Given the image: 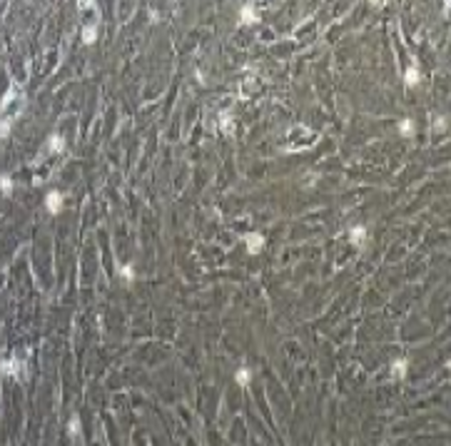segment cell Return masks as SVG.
Masks as SVG:
<instances>
[{"label":"cell","mask_w":451,"mask_h":446,"mask_svg":"<svg viewBox=\"0 0 451 446\" xmlns=\"http://www.w3.org/2000/svg\"><path fill=\"white\" fill-rule=\"evenodd\" d=\"M0 374L10 376V379H28V374H25V359H20L18 354H10L8 359L0 362Z\"/></svg>","instance_id":"6da1fadb"},{"label":"cell","mask_w":451,"mask_h":446,"mask_svg":"<svg viewBox=\"0 0 451 446\" xmlns=\"http://www.w3.org/2000/svg\"><path fill=\"white\" fill-rule=\"evenodd\" d=\"M45 207H48V212L50 214L60 212V207H62V192H57V190L48 192V197H45Z\"/></svg>","instance_id":"7a4b0ae2"},{"label":"cell","mask_w":451,"mask_h":446,"mask_svg":"<svg viewBox=\"0 0 451 446\" xmlns=\"http://www.w3.org/2000/svg\"><path fill=\"white\" fill-rule=\"evenodd\" d=\"M245 242H247V250H249V254H260V250L264 247L262 234H257V232H247L245 234Z\"/></svg>","instance_id":"3957f363"},{"label":"cell","mask_w":451,"mask_h":446,"mask_svg":"<svg viewBox=\"0 0 451 446\" xmlns=\"http://www.w3.org/2000/svg\"><path fill=\"white\" fill-rule=\"evenodd\" d=\"M406 367H409V362L406 359H396L394 364H392V379H404L406 376Z\"/></svg>","instance_id":"277c9868"},{"label":"cell","mask_w":451,"mask_h":446,"mask_svg":"<svg viewBox=\"0 0 451 446\" xmlns=\"http://www.w3.org/2000/svg\"><path fill=\"white\" fill-rule=\"evenodd\" d=\"M240 20H242V23H257V13H254V5H249V3H247L245 8H242V13H240Z\"/></svg>","instance_id":"5b68a950"},{"label":"cell","mask_w":451,"mask_h":446,"mask_svg":"<svg viewBox=\"0 0 451 446\" xmlns=\"http://www.w3.org/2000/svg\"><path fill=\"white\" fill-rule=\"evenodd\" d=\"M404 80H406V85H409V87H414V85H416V82L421 80V75H419V68H416V65H412V68L406 70Z\"/></svg>","instance_id":"8992f818"},{"label":"cell","mask_w":451,"mask_h":446,"mask_svg":"<svg viewBox=\"0 0 451 446\" xmlns=\"http://www.w3.org/2000/svg\"><path fill=\"white\" fill-rule=\"evenodd\" d=\"M349 239H352V242H354V244L359 247V244L367 239V230H364V227H354V230L349 232Z\"/></svg>","instance_id":"52a82bcc"},{"label":"cell","mask_w":451,"mask_h":446,"mask_svg":"<svg viewBox=\"0 0 451 446\" xmlns=\"http://www.w3.org/2000/svg\"><path fill=\"white\" fill-rule=\"evenodd\" d=\"M249 379H252V371H249V369H240V371L234 374V382H237L240 387H247Z\"/></svg>","instance_id":"ba28073f"},{"label":"cell","mask_w":451,"mask_h":446,"mask_svg":"<svg viewBox=\"0 0 451 446\" xmlns=\"http://www.w3.org/2000/svg\"><path fill=\"white\" fill-rule=\"evenodd\" d=\"M0 190H3L5 197L13 194V180H10V175H0Z\"/></svg>","instance_id":"9c48e42d"},{"label":"cell","mask_w":451,"mask_h":446,"mask_svg":"<svg viewBox=\"0 0 451 446\" xmlns=\"http://www.w3.org/2000/svg\"><path fill=\"white\" fill-rule=\"evenodd\" d=\"M95 38H97V28H95V25H88V28L82 30V42L90 45V42H95Z\"/></svg>","instance_id":"30bf717a"},{"label":"cell","mask_w":451,"mask_h":446,"mask_svg":"<svg viewBox=\"0 0 451 446\" xmlns=\"http://www.w3.org/2000/svg\"><path fill=\"white\" fill-rule=\"evenodd\" d=\"M68 431H70V436H73V439H77V436H80V419H77V416H73V419H70V427H68Z\"/></svg>","instance_id":"8fae6325"},{"label":"cell","mask_w":451,"mask_h":446,"mask_svg":"<svg viewBox=\"0 0 451 446\" xmlns=\"http://www.w3.org/2000/svg\"><path fill=\"white\" fill-rule=\"evenodd\" d=\"M399 132H401V135H414V122L412 120H404V122H401V125H399Z\"/></svg>","instance_id":"7c38bea8"},{"label":"cell","mask_w":451,"mask_h":446,"mask_svg":"<svg viewBox=\"0 0 451 446\" xmlns=\"http://www.w3.org/2000/svg\"><path fill=\"white\" fill-rule=\"evenodd\" d=\"M50 150H53V152H62V140H60V135L50 137Z\"/></svg>","instance_id":"4fadbf2b"},{"label":"cell","mask_w":451,"mask_h":446,"mask_svg":"<svg viewBox=\"0 0 451 446\" xmlns=\"http://www.w3.org/2000/svg\"><path fill=\"white\" fill-rule=\"evenodd\" d=\"M120 274H122V277H125L127 282H132V279H135V272H132V267H130V264H125V267L120 270Z\"/></svg>","instance_id":"5bb4252c"},{"label":"cell","mask_w":451,"mask_h":446,"mask_svg":"<svg viewBox=\"0 0 451 446\" xmlns=\"http://www.w3.org/2000/svg\"><path fill=\"white\" fill-rule=\"evenodd\" d=\"M10 135V120H3L0 122V137H8Z\"/></svg>","instance_id":"9a60e30c"}]
</instances>
